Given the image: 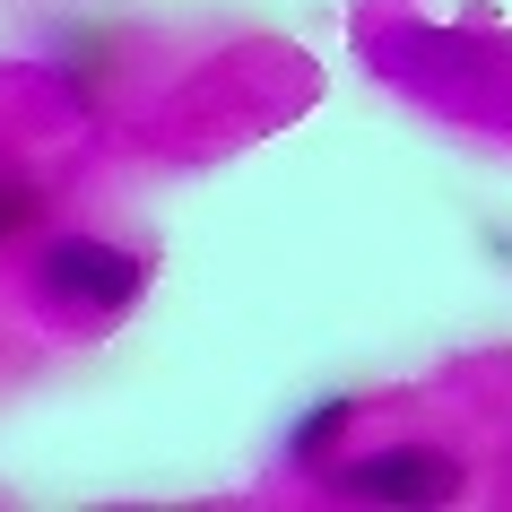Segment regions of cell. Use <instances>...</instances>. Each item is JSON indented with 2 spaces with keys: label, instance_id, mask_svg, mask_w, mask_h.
<instances>
[{
  "label": "cell",
  "instance_id": "3",
  "mask_svg": "<svg viewBox=\"0 0 512 512\" xmlns=\"http://www.w3.org/2000/svg\"><path fill=\"white\" fill-rule=\"evenodd\" d=\"M348 417H356V400H322V408L296 426V460H322V452H330V434L348 426Z\"/></svg>",
  "mask_w": 512,
  "mask_h": 512
},
{
  "label": "cell",
  "instance_id": "1",
  "mask_svg": "<svg viewBox=\"0 0 512 512\" xmlns=\"http://www.w3.org/2000/svg\"><path fill=\"white\" fill-rule=\"evenodd\" d=\"M139 252H122V243H96V235H70L44 252V296L53 304H96V313H113V304L139 296Z\"/></svg>",
  "mask_w": 512,
  "mask_h": 512
},
{
  "label": "cell",
  "instance_id": "4",
  "mask_svg": "<svg viewBox=\"0 0 512 512\" xmlns=\"http://www.w3.org/2000/svg\"><path fill=\"white\" fill-rule=\"evenodd\" d=\"M18 217H35V191H0V226H18Z\"/></svg>",
  "mask_w": 512,
  "mask_h": 512
},
{
  "label": "cell",
  "instance_id": "2",
  "mask_svg": "<svg viewBox=\"0 0 512 512\" xmlns=\"http://www.w3.org/2000/svg\"><path fill=\"white\" fill-rule=\"evenodd\" d=\"M330 495H356V504H452L460 495V469L443 452H374V460H348Z\"/></svg>",
  "mask_w": 512,
  "mask_h": 512
}]
</instances>
